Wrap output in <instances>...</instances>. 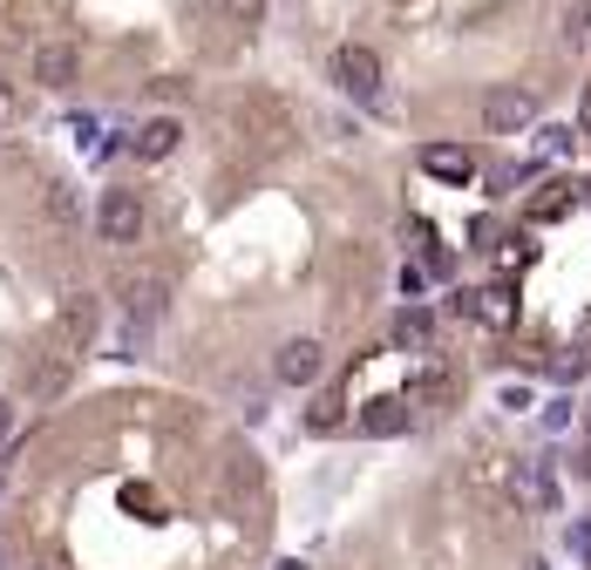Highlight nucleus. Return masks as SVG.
<instances>
[{"label": "nucleus", "instance_id": "obj_1", "mask_svg": "<svg viewBox=\"0 0 591 570\" xmlns=\"http://www.w3.org/2000/svg\"><path fill=\"white\" fill-rule=\"evenodd\" d=\"M333 81H340L353 102H381V55L361 48V41H347V48L333 55Z\"/></svg>", "mask_w": 591, "mask_h": 570}, {"label": "nucleus", "instance_id": "obj_2", "mask_svg": "<svg viewBox=\"0 0 591 570\" xmlns=\"http://www.w3.org/2000/svg\"><path fill=\"white\" fill-rule=\"evenodd\" d=\"M96 231H102L109 244H136V238H143V197H136V190H102Z\"/></svg>", "mask_w": 591, "mask_h": 570}, {"label": "nucleus", "instance_id": "obj_3", "mask_svg": "<svg viewBox=\"0 0 591 570\" xmlns=\"http://www.w3.org/2000/svg\"><path fill=\"white\" fill-rule=\"evenodd\" d=\"M483 122H490V136H517V130H530L537 122V96L530 89H490V102H483Z\"/></svg>", "mask_w": 591, "mask_h": 570}, {"label": "nucleus", "instance_id": "obj_4", "mask_svg": "<svg viewBox=\"0 0 591 570\" xmlns=\"http://www.w3.org/2000/svg\"><path fill=\"white\" fill-rule=\"evenodd\" d=\"M272 374H280L286 387H313V381L327 374V347L299 333V340H286V347H280V360H272Z\"/></svg>", "mask_w": 591, "mask_h": 570}, {"label": "nucleus", "instance_id": "obj_5", "mask_svg": "<svg viewBox=\"0 0 591 570\" xmlns=\"http://www.w3.org/2000/svg\"><path fill=\"white\" fill-rule=\"evenodd\" d=\"M422 171L442 177V184H469V177H477V156H469L462 143H428L422 150Z\"/></svg>", "mask_w": 591, "mask_h": 570}, {"label": "nucleus", "instance_id": "obj_6", "mask_svg": "<svg viewBox=\"0 0 591 570\" xmlns=\"http://www.w3.org/2000/svg\"><path fill=\"white\" fill-rule=\"evenodd\" d=\"M177 143H184V122H177V116H150L143 130H136V143H130V150H136L143 163H164Z\"/></svg>", "mask_w": 591, "mask_h": 570}, {"label": "nucleus", "instance_id": "obj_7", "mask_svg": "<svg viewBox=\"0 0 591 570\" xmlns=\"http://www.w3.org/2000/svg\"><path fill=\"white\" fill-rule=\"evenodd\" d=\"M96 326H102V306H96L89 293H68V306H62V340H68V347H89Z\"/></svg>", "mask_w": 591, "mask_h": 570}, {"label": "nucleus", "instance_id": "obj_8", "mask_svg": "<svg viewBox=\"0 0 591 570\" xmlns=\"http://www.w3.org/2000/svg\"><path fill=\"white\" fill-rule=\"evenodd\" d=\"M75 68H83V55H75L68 41H48V48L34 55V81H42V89H68Z\"/></svg>", "mask_w": 591, "mask_h": 570}, {"label": "nucleus", "instance_id": "obj_9", "mask_svg": "<svg viewBox=\"0 0 591 570\" xmlns=\"http://www.w3.org/2000/svg\"><path fill=\"white\" fill-rule=\"evenodd\" d=\"M510 496H517L524 509H550V503H558V482H550V469H517V475H510Z\"/></svg>", "mask_w": 591, "mask_h": 570}, {"label": "nucleus", "instance_id": "obj_10", "mask_svg": "<svg viewBox=\"0 0 591 570\" xmlns=\"http://www.w3.org/2000/svg\"><path fill=\"white\" fill-rule=\"evenodd\" d=\"M361 428H368V435H402V428H408V401H402V394L368 401V407H361Z\"/></svg>", "mask_w": 591, "mask_h": 570}, {"label": "nucleus", "instance_id": "obj_11", "mask_svg": "<svg viewBox=\"0 0 591 570\" xmlns=\"http://www.w3.org/2000/svg\"><path fill=\"white\" fill-rule=\"evenodd\" d=\"M428 340H436V313H422V306H402V313H394V347L422 353Z\"/></svg>", "mask_w": 591, "mask_h": 570}, {"label": "nucleus", "instance_id": "obj_12", "mask_svg": "<svg viewBox=\"0 0 591 570\" xmlns=\"http://www.w3.org/2000/svg\"><path fill=\"white\" fill-rule=\"evenodd\" d=\"M123 306H130V319H156L164 313V285L156 278H123Z\"/></svg>", "mask_w": 591, "mask_h": 570}, {"label": "nucleus", "instance_id": "obj_13", "mask_svg": "<svg viewBox=\"0 0 591 570\" xmlns=\"http://www.w3.org/2000/svg\"><path fill=\"white\" fill-rule=\"evenodd\" d=\"M62 387H68V360H42V366L28 374V394H34V401H48V394H62Z\"/></svg>", "mask_w": 591, "mask_h": 570}, {"label": "nucleus", "instance_id": "obj_14", "mask_svg": "<svg viewBox=\"0 0 591 570\" xmlns=\"http://www.w3.org/2000/svg\"><path fill=\"white\" fill-rule=\"evenodd\" d=\"M306 428H313V435H333V428H340V401H333V394H320V401L306 407Z\"/></svg>", "mask_w": 591, "mask_h": 570}, {"label": "nucleus", "instance_id": "obj_15", "mask_svg": "<svg viewBox=\"0 0 591 570\" xmlns=\"http://www.w3.org/2000/svg\"><path fill=\"white\" fill-rule=\"evenodd\" d=\"M544 190H550V197H537V204H530V218H558L565 204H571V184H544Z\"/></svg>", "mask_w": 591, "mask_h": 570}, {"label": "nucleus", "instance_id": "obj_16", "mask_svg": "<svg viewBox=\"0 0 591 570\" xmlns=\"http://www.w3.org/2000/svg\"><path fill=\"white\" fill-rule=\"evenodd\" d=\"M225 14L239 21V28H259L265 21V0H225Z\"/></svg>", "mask_w": 591, "mask_h": 570}, {"label": "nucleus", "instance_id": "obj_17", "mask_svg": "<svg viewBox=\"0 0 591 570\" xmlns=\"http://www.w3.org/2000/svg\"><path fill=\"white\" fill-rule=\"evenodd\" d=\"M422 387L436 394V401H449V394H456V374H449V366H428V374H422Z\"/></svg>", "mask_w": 591, "mask_h": 570}, {"label": "nucleus", "instance_id": "obj_18", "mask_svg": "<svg viewBox=\"0 0 591 570\" xmlns=\"http://www.w3.org/2000/svg\"><path fill=\"white\" fill-rule=\"evenodd\" d=\"M48 211H55V218H75V197H68V184H48Z\"/></svg>", "mask_w": 591, "mask_h": 570}, {"label": "nucleus", "instance_id": "obj_19", "mask_svg": "<svg viewBox=\"0 0 591 570\" xmlns=\"http://www.w3.org/2000/svg\"><path fill=\"white\" fill-rule=\"evenodd\" d=\"M591 41V8H571V48H584Z\"/></svg>", "mask_w": 591, "mask_h": 570}, {"label": "nucleus", "instance_id": "obj_20", "mask_svg": "<svg viewBox=\"0 0 591 570\" xmlns=\"http://www.w3.org/2000/svg\"><path fill=\"white\" fill-rule=\"evenodd\" d=\"M14 435V401H0V441Z\"/></svg>", "mask_w": 591, "mask_h": 570}, {"label": "nucleus", "instance_id": "obj_21", "mask_svg": "<svg viewBox=\"0 0 591 570\" xmlns=\"http://www.w3.org/2000/svg\"><path fill=\"white\" fill-rule=\"evenodd\" d=\"M578 475H591V441H584V456H578Z\"/></svg>", "mask_w": 591, "mask_h": 570}, {"label": "nucleus", "instance_id": "obj_22", "mask_svg": "<svg viewBox=\"0 0 591 570\" xmlns=\"http://www.w3.org/2000/svg\"><path fill=\"white\" fill-rule=\"evenodd\" d=\"M584 190H591V184H584Z\"/></svg>", "mask_w": 591, "mask_h": 570}]
</instances>
